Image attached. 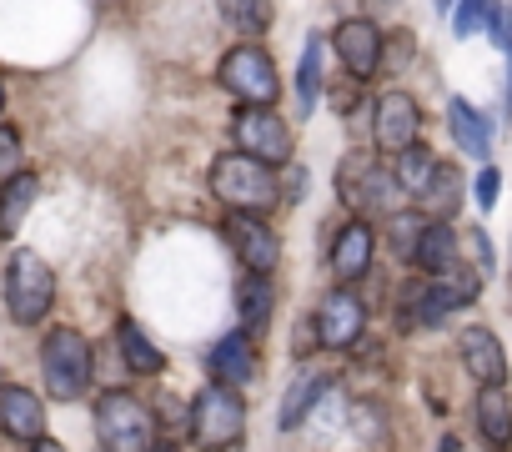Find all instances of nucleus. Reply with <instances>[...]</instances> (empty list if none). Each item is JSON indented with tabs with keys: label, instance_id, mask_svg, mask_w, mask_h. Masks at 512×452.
Returning a JSON list of instances; mask_svg holds the SVG:
<instances>
[{
	"label": "nucleus",
	"instance_id": "obj_1",
	"mask_svg": "<svg viewBox=\"0 0 512 452\" xmlns=\"http://www.w3.org/2000/svg\"><path fill=\"white\" fill-rule=\"evenodd\" d=\"M211 191L231 206V211H246V216H262L277 206V176L267 161H256V156H241V151H226L216 156L211 166Z\"/></svg>",
	"mask_w": 512,
	"mask_h": 452
},
{
	"label": "nucleus",
	"instance_id": "obj_2",
	"mask_svg": "<svg viewBox=\"0 0 512 452\" xmlns=\"http://www.w3.org/2000/svg\"><path fill=\"white\" fill-rule=\"evenodd\" d=\"M477 287H482V277L467 272V267H457L447 277H417V282L402 287V322L407 327H437L442 317L472 307Z\"/></svg>",
	"mask_w": 512,
	"mask_h": 452
},
{
	"label": "nucleus",
	"instance_id": "obj_3",
	"mask_svg": "<svg viewBox=\"0 0 512 452\" xmlns=\"http://www.w3.org/2000/svg\"><path fill=\"white\" fill-rule=\"evenodd\" d=\"M96 437H101V452H151L156 447V412L136 392L111 387L96 402Z\"/></svg>",
	"mask_w": 512,
	"mask_h": 452
},
{
	"label": "nucleus",
	"instance_id": "obj_4",
	"mask_svg": "<svg viewBox=\"0 0 512 452\" xmlns=\"http://www.w3.org/2000/svg\"><path fill=\"white\" fill-rule=\"evenodd\" d=\"M41 372H46V392L56 402H76V397H86V387L96 377V352L76 327H56L41 342Z\"/></svg>",
	"mask_w": 512,
	"mask_h": 452
},
{
	"label": "nucleus",
	"instance_id": "obj_5",
	"mask_svg": "<svg viewBox=\"0 0 512 452\" xmlns=\"http://www.w3.org/2000/svg\"><path fill=\"white\" fill-rule=\"evenodd\" d=\"M191 437L206 452H226L246 437V402L226 382H206L191 402Z\"/></svg>",
	"mask_w": 512,
	"mask_h": 452
},
{
	"label": "nucleus",
	"instance_id": "obj_6",
	"mask_svg": "<svg viewBox=\"0 0 512 452\" xmlns=\"http://www.w3.org/2000/svg\"><path fill=\"white\" fill-rule=\"evenodd\" d=\"M51 307H56V272L26 247L11 252V262H6V312L21 327H36V322H46Z\"/></svg>",
	"mask_w": 512,
	"mask_h": 452
},
{
	"label": "nucleus",
	"instance_id": "obj_7",
	"mask_svg": "<svg viewBox=\"0 0 512 452\" xmlns=\"http://www.w3.org/2000/svg\"><path fill=\"white\" fill-rule=\"evenodd\" d=\"M337 191H342V201H347L357 216H382V211H392V206L402 201V186H397L392 166H382V161L367 156V151H352V156L337 166Z\"/></svg>",
	"mask_w": 512,
	"mask_h": 452
},
{
	"label": "nucleus",
	"instance_id": "obj_8",
	"mask_svg": "<svg viewBox=\"0 0 512 452\" xmlns=\"http://www.w3.org/2000/svg\"><path fill=\"white\" fill-rule=\"evenodd\" d=\"M221 86L241 101V106H272L277 101V66H272V56L256 46V41H246V46H231L226 56H221Z\"/></svg>",
	"mask_w": 512,
	"mask_h": 452
},
{
	"label": "nucleus",
	"instance_id": "obj_9",
	"mask_svg": "<svg viewBox=\"0 0 512 452\" xmlns=\"http://www.w3.org/2000/svg\"><path fill=\"white\" fill-rule=\"evenodd\" d=\"M231 141L241 156H256L267 166H287L292 161V126L272 111V106H241L231 121Z\"/></svg>",
	"mask_w": 512,
	"mask_h": 452
},
{
	"label": "nucleus",
	"instance_id": "obj_10",
	"mask_svg": "<svg viewBox=\"0 0 512 452\" xmlns=\"http://www.w3.org/2000/svg\"><path fill=\"white\" fill-rule=\"evenodd\" d=\"M417 136H422V111H417V101H412L407 91H382L377 106H372V141H377V151L402 156V151L417 146Z\"/></svg>",
	"mask_w": 512,
	"mask_h": 452
},
{
	"label": "nucleus",
	"instance_id": "obj_11",
	"mask_svg": "<svg viewBox=\"0 0 512 452\" xmlns=\"http://www.w3.org/2000/svg\"><path fill=\"white\" fill-rule=\"evenodd\" d=\"M317 342L322 347H337V352H347V347H357L362 342V327H367V307H362V297L352 292V287H337V292H327L322 297V307H317Z\"/></svg>",
	"mask_w": 512,
	"mask_h": 452
},
{
	"label": "nucleus",
	"instance_id": "obj_12",
	"mask_svg": "<svg viewBox=\"0 0 512 452\" xmlns=\"http://www.w3.org/2000/svg\"><path fill=\"white\" fill-rule=\"evenodd\" d=\"M226 237H231L236 257L246 262V272H267V277H272V267H277V257H282V237L272 232L262 216H246V211L226 216Z\"/></svg>",
	"mask_w": 512,
	"mask_h": 452
},
{
	"label": "nucleus",
	"instance_id": "obj_13",
	"mask_svg": "<svg viewBox=\"0 0 512 452\" xmlns=\"http://www.w3.org/2000/svg\"><path fill=\"white\" fill-rule=\"evenodd\" d=\"M332 46H337V56H342V66H347L352 81L377 76V66L387 56V41H382V31L372 21H342L337 36H332Z\"/></svg>",
	"mask_w": 512,
	"mask_h": 452
},
{
	"label": "nucleus",
	"instance_id": "obj_14",
	"mask_svg": "<svg viewBox=\"0 0 512 452\" xmlns=\"http://www.w3.org/2000/svg\"><path fill=\"white\" fill-rule=\"evenodd\" d=\"M457 352H462V367L477 377V387H507V357H502V342L487 327H462Z\"/></svg>",
	"mask_w": 512,
	"mask_h": 452
},
{
	"label": "nucleus",
	"instance_id": "obj_15",
	"mask_svg": "<svg viewBox=\"0 0 512 452\" xmlns=\"http://www.w3.org/2000/svg\"><path fill=\"white\" fill-rule=\"evenodd\" d=\"M0 432L16 442H41L46 437V407L31 387H0Z\"/></svg>",
	"mask_w": 512,
	"mask_h": 452
},
{
	"label": "nucleus",
	"instance_id": "obj_16",
	"mask_svg": "<svg viewBox=\"0 0 512 452\" xmlns=\"http://www.w3.org/2000/svg\"><path fill=\"white\" fill-rule=\"evenodd\" d=\"M367 272H372V226L367 221H347L337 232V242H332V277L342 287H352Z\"/></svg>",
	"mask_w": 512,
	"mask_h": 452
},
{
	"label": "nucleus",
	"instance_id": "obj_17",
	"mask_svg": "<svg viewBox=\"0 0 512 452\" xmlns=\"http://www.w3.org/2000/svg\"><path fill=\"white\" fill-rule=\"evenodd\" d=\"M472 417H477L487 452H512V392L507 387H482Z\"/></svg>",
	"mask_w": 512,
	"mask_h": 452
},
{
	"label": "nucleus",
	"instance_id": "obj_18",
	"mask_svg": "<svg viewBox=\"0 0 512 452\" xmlns=\"http://www.w3.org/2000/svg\"><path fill=\"white\" fill-rule=\"evenodd\" d=\"M427 277H447L462 267V242L447 221H427L422 226V242H417V257H412Z\"/></svg>",
	"mask_w": 512,
	"mask_h": 452
},
{
	"label": "nucleus",
	"instance_id": "obj_19",
	"mask_svg": "<svg viewBox=\"0 0 512 452\" xmlns=\"http://www.w3.org/2000/svg\"><path fill=\"white\" fill-rule=\"evenodd\" d=\"M236 312H241V332H246V337H262V332L272 327L277 292H272V277H267V272H246V277H241Z\"/></svg>",
	"mask_w": 512,
	"mask_h": 452
},
{
	"label": "nucleus",
	"instance_id": "obj_20",
	"mask_svg": "<svg viewBox=\"0 0 512 452\" xmlns=\"http://www.w3.org/2000/svg\"><path fill=\"white\" fill-rule=\"evenodd\" d=\"M211 377L226 382V387H246L256 377V347L246 332H231L211 347Z\"/></svg>",
	"mask_w": 512,
	"mask_h": 452
},
{
	"label": "nucleus",
	"instance_id": "obj_21",
	"mask_svg": "<svg viewBox=\"0 0 512 452\" xmlns=\"http://www.w3.org/2000/svg\"><path fill=\"white\" fill-rule=\"evenodd\" d=\"M447 126H452V136H457V146H462L467 156H477V161L492 156V121H487L482 111H472L467 101H452V106H447Z\"/></svg>",
	"mask_w": 512,
	"mask_h": 452
},
{
	"label": "nucleus",
	"instance_id": "obj_22",
	"mask_svg": "<svg viewBox=\"0 0 512 452\" xmlns=\"http://www.w3.org/2000/svg\"><path fill=\"white\" fill-rule=\"evenodd\" d=\"M36 196H41V181H36L31 171H21L16 181L0 186V237H16V232H21V221H26V211L36 206Z\"/></svg>",
	"mask_w": 512,
	"mask_h": 452
},
{
	"label": "nucleus",
	"instance_id": "obj_23",
	"mask_svg": "<svg viewBox=\"0 0 512 452\" xmlns=\"http://www.w3.org/2000/svg\"><path fill=\"white\" fill-rule=\"evenodd\" d=\"M116 347H121L126 367H131V372H141V377H151V372H161V367H166L161 347H156V342H151L131 317H121V322H116Z\"/></svg>",
	"mask_w": 512,
	"mask_h": 452
},
{
	"label": "nucleus",
	"instance_id": "obj_24",
	"mask_svg": "<svg viewBox=\"0 0 512 452\" xmlns=\"http://www.w3.org/2000/svg\"><path fill=\"white\" fill-rule=\"evenodd\" d=\"M327 392V377L322 372H297L292 377V387H287V397H282V427L292 432V427H302L307 417H312V407H317V397Z\"/></svg>",
	"mask_w": 512,
	"mask_h": 452
},
{
	"label": "nucleus",
	"instance_id": "obj_25",
	"mask_svg": "<svg viewBox=\"0 0 512 452\" xmlns=\"http://www.w3.org/2000/svg\"><path fill=\"white\" fill-rule=\"evenodd\" d=\"M437 166H442V161H437V156H432V151H427V146L417 141L412 151H402V156H397V166H392V176H397V186H402V196H417V201H422V191L432 186V176H437Z\"/></svg>",
	"mask_w": 512,
	"mask_h": 452
},
{
	"label": "nucleus",
	"instance_id": "obj_26",
	"mask_svg": "<svg viewBox=\"0 0 512 452\" xmlns=\"http://www.w3.org/2000/svg\"><path fill=\"white\" fill-rule=\"evenodd\" d=\"M457 201H462V176H457L452 166H437L432 186L422 191V211H427V221H447V216L457 211Z\"/></svg>",
	"mask_w": 512,
	"mask_h": 452
},
{
	"label": "nucleus",
	"instance_id": "obj_27",
	"mask_svg": "<svg viewBox=\"0 0 512 452\" xmlns=\"http://www.w3.org/2000/svg\"><path fill=\"white\" fill-rule=\"evenodd\" d=\"M221 16L231 31H241L246 41H256L272 26V0H221Z\"/></svg>",
	"mask_w": 512,
	"mask_h": 452
},
{
	"label": "nucleus",
	"instance_id": "obj_28",
	"mask_svg": "<svg viewBox=\"0 0 512 452\" xmlns=\"http://www.w3.org/2000/svg\"><path fill=\"white\" fill-rule=\"evenodd\" d=\"M297 101L302 111H312L322 101V36H307L302 46V66H297Z\"/></svg>",
	"mask_w": 512,
	"mask_h": 452
},
{
	"label": "nucleus",
	"instance_id": "obj_29",
	"mask_svg": "<svg viewBox=\"0 0 512 452\" xmlns=\"http://www.w3.org/2000/svg\"><path fill=\"white\" fill-rule=\"evenodd\" d=\"M492 21H497V0H457L452 6V36L492 31Z\"/></svg>",
	"mask_w": 512,
	"mask_h": 452
},
{
	"label": "nucleus",
	"instance_id": "obj_30",
	"mask_svg": "<svg viewBox=\"0 0 512 452\" xmlns=\"http://www.w3.org/2000/svg\"><path fill=\"white\" fill-rule=\"evenodd\" d=\"M422 226H427V216H412V211H392V252H397L402 262H412V257H417Z\"/></svg>",
	"mask_w": 512,
	"mask_h": 452
},
{
	"label": "nucleus",
	"instance_id": "obj_31",
	"mask_svg": "<svg viewBox=\"0 0 512 452\" xmlns=\"http://www.w3.org/2000/svg\"><path fill=\"white\" fill-rule=\"evenodd\" d=\"M26 171V146H21V131L16 126H0V186L16 181Z\"/></svg>",
	"mask_w": 512,
	"mask_h": 452
},
{
	"label": "nucleus",
	"instance_id": "obj_32",
	"mask_svg": "<svg viewBox=\"0 0 512 452\" xmlns=\"http://www.w3.org/2000/svg\"><path fill=\"white\" fill-rule=\"evenodd\" d=\"M467 252H472V262H477V277H487V272L497 267V257H492V242H487V232H482V226H472Z\"/></svg>",
	"mask_w": 512,
	"mask_h": 452
},
{
	"label": "nucleus",
	"instance_id": "obj_33",
	"mask_svg": "<svg viewBox=\"0 0 512 452\" xmlns=\"http://www.w3.org/2000/svg\"><path fill=\"white\" fill-rule=\"evenodd\" d=\"M477 206H482V211H492V206H497V171H492V166H482V171H477Z\"/></svg>",
	"mask_w": 512,
	"mask_h": 452
},
{
	"label": "nucleus",
	"instance_id": "obj_34",
	"mask_svg": "<svg viewBox=\"0 0 512 452\" xmlns=\"http://www.w3.org/2000/svg\"><path fill=\"white\" fill-rule=\"evenodd\" d=\"M31 452H66L61 442H51V437H41V442H31Z\"/></svg>",
	"mask_w": 512,
	"mask_h": 452
},
{
	"label": "nucleus",
	"instance_id": "obj_35",
	"mask_svg": "<svg viewBox=\"0 0 512 452\" xmlns=\"http://www.w3.org/2000/svg\"><path fill=\"white\" fill-rule=\"evenodd\" d=\"M362 6H367V11H382V6H392V0H362Z\"/></svg>",
	"mask_w": 512,
	"mask_h": 452
},
{
	"label": "nucleus",
	"instance_id": "obj_36",
	"mask_svg": "<svg viewBox=\"0 0 512 452\" xmlns=\"http://www.w3.org/2000/svg\"><path fill=\"white\" fill-rule=\"evenodd\" d=\"M437 452H457V437H442V447Z\"/></svg>",
	"mask_w": 512,
	"mask_h": 452
},
{
	"label": "nucleus",
	"instance_id": "obj_37",
	"mask_svg": "<svg viewBox=\"0 0 512 452\" xmlns=\"http://www.w3.org/2000/svg\"><path fill=\"white\" fill-rule=\"evenodd\" d=\"M437 6H442V11H452V6H457V0H437Z\"/></svg>",
	"mask_w": 512,
	"mask_h": 452
},
{
	"label": "nucleus",
	"instance_id": "obj_38",
	"mask_svg": "<svg viewBox=\"0 0 512 452\" xmlns=\"http://www.w3.org/2000/svg\"><path fill=\"white\" fill-rule=\"evenodd\" d=\"M0 106H6V81H0Z\"/></svg>",
	"mask_w": 512,
	"mask_h": 452
},
{
	"label": "nucleus",
	"instance_id": "obj_39",
	"mask_svg": "<svg viewBox=\"0 0 512 452\" xmlns=\"http://www.w3.org/2000/svg\"><path fill=\"white\" fill-rule=\"evenodd\" d=\"M151 452H176V447H151Z\"/></svg>",
	"mask_w": 512,
	"mask_h": 452
}]
</instances>
